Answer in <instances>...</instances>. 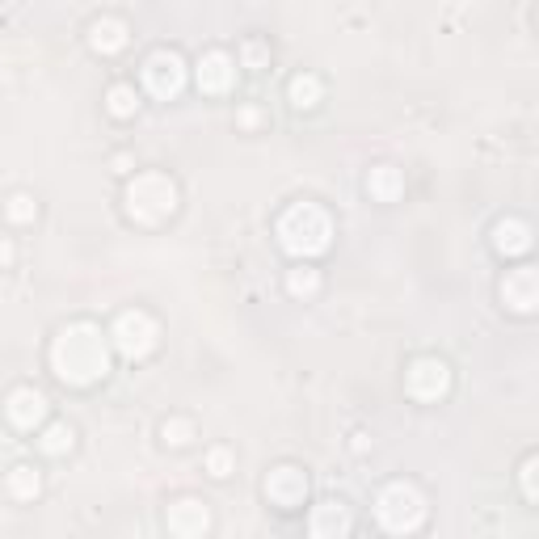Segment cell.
<instances>
[{
  "instance_id": "19",
  "label": "cell",
  "mask_w": 539,
  "mask_h": 539,
  "mask_svg": "<svg viewBox=\"0 0 539 539\" xmlns=\"http://www.w3.org/2000/svg\"><path fill=\"white\" fill-rule=\"evenodd\" d=\"M38 447H43V455H68L76 447V430L68 422H51L38 434Z\"/></svg>"
},
{
  "instance_id": "11",
  "label": "cell",
  "mask_w": 539,
  "mask_h": 539,
  "mask_svg": "<svg viewBox=\"0 0 539 539\" xmlns=\"http://www.w3.org/2000/svg\"><path fill=\"white\" fill-rule=\"evenodd\" d=\"M194 81L203 93H228L232 81H236V59L228 51H203L198 55V64H194Z\"/></svg>"
},
{
  "instance_id": "17",
  "label": "cell",
  "mask_w": 539,
  "mask_h": 539,
  "mask_svg": "<svg viewBox=\"0 0 539 539\" xmlns=\"http://www.w3.org/2000/svg\"><path fill=\"white\" fill-rule=\"evenodd\" d=\"M9 493L17 497V502H34V497L43 493V476H38L30 464H17V468H9Z\"/></svg>"
},
{
  "instance_id": "7",
  "label": "cell",
  "mask_w": 539,
  "mask_h": 539,
  "mask_svg": "<svg viewBox=\"0 0 539 539\" xmlns=\"http://www.w3.org/2000/svg\"><path fill=\"white\" fill-rule=\"evenodd\" d=\"M405 388L413 401H422V405H434V401H443V396L451 392V367L443 363V358H413L409 371H405Z\"/></svg>"
},
{
  "instance_id": "9",
  "label": "cell",
  "mask_w": 539,
  "mask_h": 539,
  "mask_svg": "<svg viewBox=\"0 0 539 539\" xmlns=\"http://www.w3.org/2000/svg\"><path fill=\"white\" fill-rule=\"evenodd\" d=\"M266 497H270L274 506H283V510L304 506V497H308V472L295 468V464L270 468V476H266Z\"/></svg>"
},
{
  "instance_id": "18",
  "label": "cell",
  "mask_w": 539,
  "mask_h": 539,
  "mask_svg": "<svg viewBox=\"0 0 539 539\" xmlns=\"http://www.w3.org/2000/svg\"><path fill=\"white\" fill-rule=\"evenodd\" d=\"M291 106L295 110H312L316 102H321V93H325V85H321V76H312V72H299L295 81H291Z\"/></svg>"
},
{
  "instance_id": "14",
  "label": "cell",
  "mask_w": 539,
  "mask_h": 539,
  "mask_svg": "<svg viewBox=\"0 0 539 539\" xmlns=\"http://www.w3.org/2000/svg\"><path fill=\"white\" fill-rule=\"evenodd\" d=\"M535 245V236H531V224L527 219H497V228H493V249L502 253V257H523L531 253Z\"/></svg>"
},
{
  "instance_id": "26",
  "label": "cell",
  "mask_w": 539,
  "mask_h": 539,
  "mask_svg": "<svg viewBox=\"0 0 539 539\" xmlns=\"http://www.w3.org/2000/svg\"><path fill=\"white\" fill-rule=\"evenodd\" d=\"M241 55H245V64H249V68H266V64H270V51H266L262 43H245Z\"/></svg>"
},
{
  "instance_id": "1",
  "label": "cell",
  "mask_w": 539,
  "mask_h": 539,
  "mask_svg": "<svg viewBox=\"0 0 539 539\" xmlns=\"http://www.w3.org/2000/svg\"><path fill=\"white\" fill-rule=\"evenodd\" d=\"M51 371L68 388H93L110 371V342L89 321H72L51 342Z\"/></svg>"
},
{
  "instance_id": "24",
  "label": "cell",
  "mask_w": 539,
  "mask_h": 539,
  "mask_svg": "<svg viewBox=\"0 0 539 539\" xmlns=\"http://www.w3.org/2000/svg\"><path fill=\"white\" fill-rule=\"evenodd\" d=\"M207 472L215 476V481H224V476L236 472V455H232L228 447H211V451H207Z\"/></svg>"
},
{
  "instance_id": "6",
  "label": "cell",
  "mask_w": 539,
  "mask_h": 539,
  "mask_svg": "<svg viewBox=\"0 0 539 539\" xmlns=\"http://www.w3.org/2000/svg\"><path fill=\"white\" fill-rule=\"evenodd\" d=\"M186 59L177 55V51H169V47H161V51H152L148 59H144V89L156 97V102H173L177 93L186 89Z\"/></svg>"
},
{
  "instance_id": "15",
  "label": "cell",
  "mask_w": 539,
  "mask_h": 539,
  "mask_svg": "<svg viewBox=\"0 0 539 539\" xmlns=\"http://www.w3.org/2000/svg\"><path fill=\"white\" fill-rule=\"evenodd\" d=\"M127 38H131V30H127V22H118V17H97V22H89V47L102 55L123 51Z\"/></svg>"
},
{
  "instance_id": "27",
  "label": "cell",
  "mask_w": 539,
  "mask_h": 539,
  "mask_svg": "<svg viewBox=\"0 0 539 539\" xmlns=\"http://www.w3.org/2000/svg\"><path fill=\"white\" fill-rule=\"evenodd\" d=\"M9 262H13V245L0 241V266H9Z\"/></svg>"
},
{
  "instance_id": "10",
  "label": "cell",
  "mask_w": 539,
  "mask_h": 539,
  "mask_svg": "<svg viewBox=\"0 0 539 539\" xmlns=\"http://www.w3.org/2000/svg\"><path fill=\"white\" fill-rule=\"evenodd\" d=\"M47 409H51V401L38 388H13L5 396V417L17 430H38L47 422Z\"/></svg>"
},
{
  "instance_id": "21",
  "label": "cell",
  "mask_w": 539,
  "mask_h": 539,
  "mask_svg": "<svg viewBox=\"0 0 539 539\" xmlns=\"http://www.w3.org/2000/svg\"><path fill=\"white\" fill-rule=\"evenodd\" d=\"M287 291H291L295 299H312L316 291H321V274H316L312 266H295V270L287 274Z\"/></svg>"
},
{
  "instance_id": "20",
  "label": "cell",
  "mask_w": 539,
  "mask_h": 539,
  "mask_svg": "<svg viewBox=\"0 0 539 539\" xmlns=\"http://www.w3.org/2000/svg\"><path fill=\"white\" fill-rule=\"evenodd\" d=\"M106 110H110L114 118H135V110H139L135 85H110V89H106Z\"/></svg>"
},
{
  "instance_id": "12",
  "label": "cell",
  "mask_w": 539,
  "mask_h": 539,
  "mask_svg": "<svg viewBox=\"0 0 539 539\" xmlns=\"http://www.w3.org/2000/svg\"><path fill=\"white\" fill-rule=\"evenodd\" d=\"M308 527H312V539H350L354 514H350L346 502H337V497H325V502L312 510Z\"/></svg>"
},
{
  "instance_id": "4",
  "label": "cell",
  "mask_w": 539,
  "mask_h": 539,
  "mask_svg": "<svg viewBox=\"0 0 539 539\" xmlns=\"http://www.w3.org/2000/svg\"><path fill=\"white\" fill-rule=\"evenodd\" d=\"M375 523L388 535H417L426 527V497L409 481H392L375 497Z\"/></svg>"
},
{
  "instance_id": "16",
  "label": "cell",
  "mask_w": 539,
  "mask_h": 539,
  "mask_svg": "<svg viewBox=\"0 0 539 539\" xmlns=\"http://www.w3.org/2000/svg\"><path fill=\"white\" fill-rule=\"evenodd\" d=\"M367 190H371L375 203H396V198L405 194V177H401L396 165H375L367 173Z\"/></svg>"
},
{
  "instance_id": "23",
  "label": "cell",
  "mask_w": 539,
  "mask_h": 539,
  "mask_svg": "<svg viewBox=\"0 0 539 539\" xmlns=\"http://www.w3.org/2000/svg\"><path fill=\"white\" fill-rule=\"evenodd\" d=\"M161 438L169 447H186L194 438V422H190V417H169V422L161 426Z\"/></svg>"
},
{
  "instance_id": "13",
  "label": "cell",
  "mask_w": 539,
  "mask_h": 539,
  "mask_svg": "<svg viewBox=\"0 0 539 539\" xmlns=\"http://www.w3.org/2000/svg\"><path fill=\"white\" fill-rule=\"evenodd\" d=\"M502 304H506L510 312H518V316L535 312V304H539V274H535L531 266H518V270L506 274V283H502Z\"/></svg>"
},
{
  "instance_id": "25",
  "label": "cell",
  "mask_w": 539,
  "mask_h": 539,
  "mask_svg": "<svg viewBox=\"0 0 539 539\" xmlns=\"http://www.w3.org/2000/svg\"><path fill=\"white\" fill-rule=\"evenodd\" d=\"M535 468H539V459L527 455L523 459V497H527V502H535Z\"/></svg>"
},
{
  "instance_id": "8",
  "label": "cell",
  "mask_w": 539,
  "mask_h": 539,
  "mask_svg": "<svg viewBox=\"0 0 539 539\" xmlns=\"http://www.w3.org/2000/svg\"><path fill=\"white\" fill-rule=\"evenodd\" d=\"M165 527L173 539H203L211 531V510L198 497H177L165 510Z\"/></svg>"
},
{
  "instance_id": "2",
  "label": "cell",
  "mask_w": 539,
  "mask_h": 539,
  "mask_svg": "<svg viewBox=\"0 0 539 539\" xmlns=\"http://www.w3.org/2000/svg\"><path fill=\"white\" fill-rule=\"evenodd\" d=\"M278 245L291 257L308 262V257H321L333 245V215L321 203H291L278 215Z\"/></svg>"
},
{
  "instance_id": "22",
  "label": "cell",
  "mask_w": 539,
  "mask_h": 539,
  "mask_svg": "<svg viewBox=\"0 0 539 539\" xmlns=\"http://www.w3.org/2000/svg\"><path fill=\"white\" fill-rule=\"evenodd\" d=\"M5 215L13 219V224H34V219H38V203H34V194H13L9 203H5Z\"/></svg>"
},
{
  "instance_id": "3",
  "label": "cell",
  "mask_w": 539,
  "mask_h": 539,
  "mask_svg": "<svg viewBox=\"0 0 539 539\" xmlns=\"http://www.w3.org/2000/svg\"><path fill=\"white\" fill-rule=\"evenodd\" d=\"M123 203H127V215L135 224L156 228L177 211V182L169 173H135L127 182Z\"/></svg>"
},
{
  "instance_id": "5",
  "label": "cell",
  "mask_w": 539,
  "mask_h": 539,
  "mask_svg": "<svg viewBox=\"0 0 539 539\" xmlns=\"http://www.w3.org/2000/svg\"><path fill=\"white\" fill-rule=\"evenodd\" d=\"M110 342L123 358H131V363H144V358L161 346V325H156V316H148L144 308H131L114 321Z\"/></svg>"
}]
</instances>
